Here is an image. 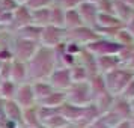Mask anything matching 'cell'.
<instances>
[{
	"mask_svg": "<svg viewBox=\"0 0 134 128\" xmlns=\"http://www.w3.org/2000/svg\"><path fill=\"white\" fill-rule=\"evenodd\" d=\"M56 53L54 50L39 47L36 54L26 63L27 66V80L33 81H41V80H48L51 73L56 69Z\"/></svg>",
	"mask_w": 134,
	"mask_h": 128,
	"instance_id": "1",
	"label": "cell"
},
{
	"mask_svg": "<svg viewBox=\"0 0 134 128\" xmlns=\"http://www.w3.org/2000/svg\"><path fill=\"white\" fill-rule=\"evenodd\" d=\"M134 74L124 69V68H118L115 71L109 74H104V81H105V87L107 92L113 97H119L122 91L125 89V86L133 80Z\"/></svg>",
	"mask_w": 134,
	"mask_h": 128,
	"instance_id": "2",
	"label": "cell"
},
{
	"mask_svg": "<svg viewBox=\"0 0 134 128\" xmlns=\"http://www.w3.org/2000/svg\"><path fill=\"white\" fill-rule=\"evenodd\" d=\"M92 101H93V97H92L89 81L74 83L66 91V103L72 104V105L86 107V105L92 104Z\"/></svg>",
	"mask_w": 134,
	"mask_h": 128,
	"instance_id": "3",
	"label": "cell"
},
{
	"mask_svg": "<svg viewBox=\"0 0 134 128\" xmlns=\"http://www.w3.org/2000/svg\"><path fill=\"white\" fill-rule=\"evenodd\" d=\"M122 50H124V47L116 42L115 39H105V38H99L86 45V51H89L95 57H98V56H119Z\"/></svg>",
	"mask_w": 134,
	"mask_h": 128,
	"instance_id": "4",
	"label": "cell"
},
{
	"mask_svg": "<svg viewBox=\"0 0 134 128\" xmlns=\"http://www.w3.org/2000/svg\"><path fill=\"white\" fill-rule=\"evenodd\" d=\"M63 41H66V30L62 27H56V26H47L42 27L41 30V36H39V45L45 47V48L54 50L59 47Z\"/></svg>",
	"mask_w": 134,
	"mask_h": 128,
	"instance_id": "5",
	"label": "cell"
},
{
	"mask_svg": "<svg viewBox=\"0 0 134 128\" xmlns=\"http://www.w3.org/2000/svg\"><path fill=\"white\" fill-rule=\"evenodd\" d=\"M39 47H41V45H39V42H36V41H29V39L18 38V39L15 41V45H12L14 60L27 63L33 56L36 54V51L39 50Z\"/></svg>",
	"mask_w": 134,
	"mask_h": 128,
	"instance_id": "6",
	"label": "cell"
},
{
	"mask_svg": "<svg viewBox=\"0 0 134 128\" xmlns=\"http://www.w3.org/2000/svg\"><path fill=\"white\" fill-rule=\"evenodd\" d=\"M97 39H99V33L95 29L86 27V26H81L72 30H66V41L75 42L79 45H87Z\"/></svg>",
	"mask_w": 134,
	"mask_h": 128,
	"instance_id": "7",
	"label": "cell"
},
{
	"mask_svg": "<svg viewBox=\"0 0 134 128\" xmlns=\"http://www.w3.org/2000/svg\"><path fill=\"white\" fill-rule=\"evenodd\" d=\"M48 83L54 91L59 92H66L71 86H72V80H71V73L69 68H56L48 77Z\"/></svg>",
	"mask_w": 134,
	"mask_h": 128,
	"instance_id": "8",
	"label": "cell"
},
{
	"mask_svg": "<svg viewBox=\"0 0 134 128\" xmlns=\"http://www.w3.org/2000/svg\"><path fill=\"white\" fill-rule=\"evenodd\" d=\"M14 101L18 104L23 110L35 107L36 105V99H35V95H33L32 83L17 85V91H15V95H14Z\"/></svg>",
	"mask_w": 134,
	"mask_h": 128,
	"instance_id": "9",
	"label": "cell"
},
{
	"mask_svg": "<svg viewBox=\"0 0 134 128\" xmlns=\"http://www.w3.org/2000/svg\"><path fill=\"white\" fill-rule=\"evenodd\" d=\"M80 17H81V21L86 27H91V29H95L97 27V18H98V8L97 5H92V3H87V2H83L79 8Z\"/></svg>",
	"mask_w": 134,
	"mask_h": 128,
	"instance_id": "10",
	"label": "cell"
},
{
	"mask_svg": "<svg viewBox=\"0 0 134 128\" xmlns=\"http://www.w3.org/2000/svg\"><path fill=\"white\" fill-rule=\"evenodd\" d=\"M95 65H97V73L104 75L121 68V57L119 56H98L95 57Z\"/></svg>",
	"mask_w": 134,
	"mask_h": 128,
	"instance_id": "11",
	"label": "cell"
},
{
	"mask_svg": "<svg viewBox=\"0 0 134 128\" xmlns=\"http://www.w3.org/2000/svg\"><path fill=\"white\" fill-rule=\"evenodd\" d=\"M3 110H5V116L6 121L14 122L17 125H23V109L14 99H6L3 101Z\"/></svg>",
	"mask_w": 134,
	"mask_h": 128,
	"instance_id": "12",
	"label": "cell"
},
{
	"mask_svg": "<svg viewBox=\"0 0 134 128\" xmlns=\"http://www.w3.org/2000/svg\"><path fill=\"white\" fill-rule=\"evenodd\" d=\"M9 80L14 81L15 85H23L27 83V66L23 62L12 60L11 62V75Z\"/></svg>",
	"mask_w": 134,
	"mask_h": 128,
	"instance_id": "13",
	"label": "cell"
},
{
	"mask_svg": "<svg viewBox=\"0 0 134 128\" xmlns=\"http://www.w3.org/2000/svg\"><path fill=\"white\" fill-rule=\"evenodd\" d=\"M111 112L119 116L122 121H130L133 118L130 103L121 97H115V101H113V105H111Z\"/></svg>",
	"mask_w": 134,
	"mask_h": 128,
	"instance_id": "14",
	"label": "cell"
},
{
	"mask_svg": "<svg viewBox=\"0 0 134 128\" xmlns=\"http://www.w3.org/2000/svg\"><path fill=\"white\" fill-rule=\"evenodd\" d=\"M65 103H66V92L53 91L45 99L39 101L36 105H42V107H48V109H60Z\"/></svg>",
	"mask_w": 134,
	"mask_h": 128,
	"instance_id": "15",
	"label": "cell"
},
{
	"mask_svg": "<svg viewBox=\"0 0 134 128\" xmlns=\"http://www.w3.org/2000/svg\"><path fill=\"white\" fill-rule=\"evenodd\" d=\"M113 101H115V97H113V95H110L109 92H104V93H99V95H97V97L93 98L92 104L97 107L98 113L103 116V115H105L107 112L111 110Z\"/></svg>",
	"mask_w": 134,
	"mask_h": 128,
	"instance_id": "16",
	"label": "cell"
},
{
	"mask_svg": "<svg viewBox=\"0 0 134 128\" xmlns=\"http://www.w3.org/2000/svg\"><path fill=\"white\" fill-rule=\"evenodd\" d=\"M32 89H33V95H35V99H36V104L39 101H42L48 97L51 92L54 91L51 85L48 83V80H41V81H33L32 83Z\"/></svg>",
	"mask_w": 134,
	"mask_h": 128,
	"instance_id": "17",
	"label": "cell"
},
{
	"mask_svg": "<svg viewBox=\"0 0 134 128\" xmlns=\"http://www.w3.org/2000/svg\"><path fill=\"white\" fill-rule=\"evenodd\" d=\"M17 26V29H23L26 26L32 24V12L26 6H18L14 12V23Z\"/></svg>",
	"mask_w": 134,
	"mask_h": 128,
	"instance_id": "18",
	"label": "cell"
},
{
	"mask_svg": "<svg viewBox=\"0 0 134 128\" xmlns=\"http://www.w3.org/2000/svg\"><path fill=\"white\" fill-rule=\"evenodd\" d=\"M23 125L26 128H44L41 121H39V118H38L36 105L23 110Z\"/></svg>",
	"mask_w": 134,
	"mask_h": 128,
	"instance_id": "19",
	"label": "cell"
},
{
	"mask_svg": "<svg viewBox=\"0 0 134 128\" xmlns=\"http://www.w3.org/2000/svg\"><path fill=\"white\" fill-rule=\"evenodd\" d=\"M83 21H81V17L77 9H71V11H65V24H63V29L65 30H72V29H77V27H81Z\"/></svg>",
	"mask_w": 134,
	"mask_h": 128,
	"instance_id": "20",
	"label": "cell"
},
{
	"mask_svg": "<svg viewBox=\"0 0 134 128\" xmlns=\"http://www.w3.org/2000/svg\"><path fill=\"white\" fill-rule=\"evenodd\" d=\"M32 12V24L38 27H47L50 26V8L45 9H38V11H30Z\"/></svg>",
	"mask_w": 134,
	"mask_h": 128,
	"instance_id": "21",
	"label": "cell"
},
{
	"mask_svg": "<svg viewBox=\"0 0 134 128\" xmlns=\"http://www.w3.org/2000/svg\"><path fill=\"white\" fill-rule=\"evenodd\" d=\"M69 73H71V80H72V85L74 83H85L89 80L91 77V74L87 73V69H86L81 63H75L74 66L69 68Z\"/></svg>",
	"mask_w": 134,
	"mask_h": 128,
	"instance_id": "22",
	"label": "cell"
},
{
	"mask_svg": "<svg viewBox=\"0 0 134 128\" xmlns=\"http://www.w3.org/2000/svg\"><path fill=\"white\" fill-rule=\"evenodd\" d=\"M63 24H65V11L59 5L50 6V26L63 29Z\"/></svg>",
	"mask_w": 134,
	"mask_h": 128,
	"instance_id": "23",
	"label": "cell"
},
{
	"mask_svg": "<svg viewBox=\"0 0 134 128\" xmlns=\"http://www.w3.org/2000/svg\"><path fill=\"white\" fill-rule=\"evenodd\" d=\"M69 125H71V124H69L59 112H57L56 115H53L51 118H48L45 122H42L44 128H66V127H69Z\"/></svg>",
	"mask_w": 134,
	"mask_h": 128,
	"instance_id": "24",
	"label": "cell"
},
{
	"mask_svg": "<svg viewBox=\"0 0 134 128\" xmlns=\"http://www.w3.org/2000/svg\"><path fill=\"white\" fill-rule=\"evenodd\" d=\"M15 91H17V85L14 81H11V80L2 81V85H0V99H3V101L14 99Z\"/></svg>",
	"mask_w": 134,
	"mask_h": 128,
	"instance_id": "25",
	"label": "cell"
},
{
	"mask_svg": "<svg viewBox=\"0 0 134 128\" xmlns=\"http://www.w3.org/2000/svg\"><path fill=\"white\" fill-rule=\"evenodd\" d=\"M51 3H54V0H27L24 6L29 11H38V9H45L50 8Z\"/></svg>",
	"mask_w": 134,
	"mask_h": 128,
	"instance_id": "26",
	"label": "cell"
},
{
	"mask_svg": "<svg viewBox=\"0 0 134 128\" xmlns=\"http://www.w3.org/2000/svg\"><path fill=\"white\" fill-rule=\"evenodd\" d=\"M85 0H54V3H57L63 11H71V9H77V8L83 3Z\"/></svg>",
	"mask_w": 134,
	"mask_h": 128,
	"instance_id": "27",
	"label": "cell"
},
{
	"mask_svg": "<svg viewBox=\"0 0 134 128\" xmlns=\"http://www.w3.org/2000/svg\"><path fill=\"white\" fill-rule=\"evenodd\" d=\"M119 97L124 98V99H127L128 103L134 99V77H133V80H131V81L125 86V89L122 91V93L119 95Z\"/></svg>",
	"mask_w": 134,
	"mask_h": 128,
	"instance_id": "28",
	"label": "cell"
},
{
	"mask_svg": "<svg viewBox=\"0 0 134 128\" xmlns=\"http://www.w3.org/2000/svg\"><path fill=\"white\" fill-rule=\"evenodd\" d=\"M6 125V116H5V110H3V99H0V128Z\"/></svg>",
	"mask_w": 134,
	"mask_h": 128,
	"instance_id": "29",
	"label": "cell"
},
{
	"mask_svg": "<svg viewBox=\"0 0 134 128\" xmlns=\"http://www.w3.org/2000/svg\"><path fill=\"white\" fill-rule=\"evenodd\" d=\"M87 128H109V127H107V125H105V124L101 121V118H99V119H97L95 122H92V124H91Z\"/></svg>",
	"mask_w": 134,
	"mask_h": 128,
	"instance_id": "30",
	"label": "cell"
},
{
	"mask_svg": "<svg viewBox=\"0 0 134 128\" xmlns=\"http://www.w3.org/2000/svg\"><path fill=\"white\" fill-rule=\"evenodd\" d=\"M125 29H127V30L131 33V36L134 38V15H133V18H131L127 24H125Z\"/></svg>",
	"mask_w": 134,
	"mask_h": 128,
	"instance_id": "31",
	"label": "cell"
},
{
	"mask_svg": "<svg viewBox=\"0 0 134 128\" xmlns=\"http://www.w3.org/2000/svg\"><path fill=\"white\" fill-rule=\"evenodd\" d=\"M116 128H131V122L130 121H124V122H121Z\"/></svg>",
	"mask_w": 134,
	"mask_h": 128,
	"instance_id": "32",
	"label": "cell"
},
{
	"mask_svg": "<svg viewBox=\"0 0 134 128\" xmlns=\"http://www.w3.org/2000/svg\"><path fill=\"white\" fill-rule=\"evenodd\" d=\"M119 2L125 3L127 6H130V8H133V9H134V0H119Z\"/></svg>",
	"mask_w": 134,
	"mask_h": 128,
	"instance_id": "33",
	"label": "cell"
},
{
	"mask_svg": "<svg viewBox=\"0 0 134 128\" xmlns=\"http://www.w3.org/2000/svg\"><path fill=\"white\" fill-rule=\"evenodd\" d=\"M14 2H15V3L18 5V6H24V5H26V2H27V0H14Z\"/></svg>",
	"mask_w": 134,
	"mask_h": 128,
	"instance_id": "34",
	"label": "cell"
},
{
	"mask_svg": "<svg viewBox=\"0 0 134 128\" xmlns=\"http://www.w3.org/2000/svg\"><path fill=\"white\" fill-rule=\"evenodd\" d=\"M130 107H131V113H133V116H134V99L130 101Z\"/></svg>",
	"mask_w": 134,
	"mask_h": 128,
	"instance_id": "35",
	"label": "cell"
},
{
	"mask_svg": "<svg viewBox=\"0 0 134 128\" xmlns=\"http://www.w3.org/2000/svg\"><path fill=\"white\" fill-rule=\"evenodd\" d=\"M130 122H131V128H134V116L130 119Z\"/></svg>",
	"mask_w": 134,
	"mask_h": 128,
	"instance_id": "36",
	"label": "cell"
},
{
	"mask_svg": "<svg viewBox=\"0 0 134 128\" xmlns=\"http://www.w3.org/2000/svg\"><path fill=\"white\" fill-rule=\"evenodd\" d=\"M66 128H75V127H74V125H69V127H66Z\"/></svg>",
	"mask_w": 134,
	"mask_h": 128,
	"instance_id": "37",
	"label": "cell"
},
{
	"mask_svg": "<svg viewBox=\"0 0 134 128\" xmlns=\"http://www.w3.org/2000/svg\"><path fill=\"white\" fill-rule=\"evenodd\" d=\"M2 81H3V80H2V77H0V85H2Z\"/></svg>",
	"mask_w": 134,
	"mask_h": 128,
	"instance_id": "38",
	"label": "cell"
},
{
	"mask_svg": "<svg viewBox=\"0 0 134 128\" xmlns=\"http://www.w3.org/2000/svg\"><path fill=\"white\" fill-rule=\"evenodd\" d=\"M18 128H20V127H18Z\"/></svg>",
	"mask_w": 134,
	"mask_h": 128,
	"instance_id": "39",
	"label": "cell"
},
{
	"mask_svg": "<svg viewBox=\"0 0 134 128\" xmlns=\"http://www.w3.org/2000/svg\"><path fill=\"white\" fill-rule=\"evenodd\" d=\"M133 74H134V73H133Z\"/></svg>",
	"mask_w": 134,
	"mask_h": 128,
	"instance_id": "40",
	"label": "cell"
}]
</instances>
